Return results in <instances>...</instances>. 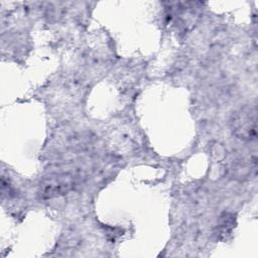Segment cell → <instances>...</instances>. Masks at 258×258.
<instances>
[{
	"label": "cell",
	"mask_w": 258,
	"mask_h": 258,
	"mask_svg": "<svg viewBox=\"0 0 258 258\" xmlns=\"http://www.w3.org/2000/svg\"><path fill=\"white\" fill-rule=\"evenodd\" d=\"M75 184V176L70 173H56L45 178L40 184V196L45 199L61 196L70 191Z\"/></svg>",
	"instance_id": "cell-2"
},
{
	"label": "cell",
	"mask_w": 258,
	"mask_h": 258,
	"mask_svg": "<svg viewBox=\"0 0 258 258\" xmlns=\"http://www.w3.org/2000/svg\"><path fill=\"white\" fill-rule=\"evenodd\" d=\"M234 133L244 140L256 139V108L245 107L241 109L233 118Z\"/></svg>",
	"instance_id": "cell-1"
}]
</instances>
